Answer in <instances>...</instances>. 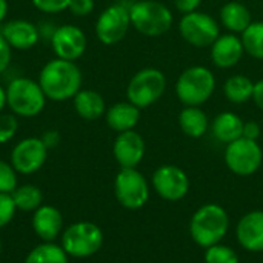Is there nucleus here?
Returning a JSON list of instances; mask_svg holds the SVG:
<instances>
[{
	"instance_id": "9",
	"label": "nucleus",
	"mask_w": 263,
	"mask_h": 263,
	"mask_svg": "<svg viewBox=\"0 0 263 263\" xmlns=\"http://www.w3.org/2000/svg\"><path fill=\"white\" fill-rule=\"evenodd\" d=\"M225 163L231 173L240 177L256 174L263 163V151L257 140L240 137L227 145Z\"/></svg>"
},
{
	"instance_id": "13",
	"label": "nucleus",
	"mask_w": 263,
	"mask_h": 263,
	"mask_svg": "<svg viewBox=\"0 0 263 263\" xmlns=\"http://www.w3.org/2000/svg\"><path fill=\"white\" fill-rule=\"evenodd\" d=\"M48 148L37 137H26L20 140L11 153V165L20 174L29 176L37 173L48 159Z\"/></svg>"
},
{
	"instance_id": "22",
	"label": "nucleus",
	"mask_w": 263,
	"mask_h": 263,
	"mask_svg": "<svg viewBox=\"0 0 263 263\" xmlns=\"http://www.w3.org/2000/svg\"><path fill=\"white\" fill-rule=\"evenodd\" d=\"M220 22L233 34H242L253 23V15L247 5L237 0H231L222 6Z\"/></svg>"
},
{
	"instance_id": "31",
	"label": "nucleus",
	"mask_w": 263,
	"mask_h": 263,
	"mask_svg": "<svg viewBox=\"0 0 263 263\" xmlns=\"http://www.w3.org/2000/svg\"><path fill=\"white\" fill-rule=\"evenodd\" d=\"M18 129V122L15 114L0 112V145L9 142Z\"/></svg>"
},
{
	"instance_id": "11",
	"label": "nucleus",
	"mask_w": 263,
	"mask_h": 263,
	"mask_svg": "<svg viewBox=\"0 0 263 263\" xmlns=\"http://www.w3.org/2000/svg\"><path fill=\"white\" fill-rule=\"evenodd\" d=\"M131 26L129 8L116 3L105 8L96 20V35L103 45H116L125 39Z\"/></svg>"
},
{
	"instance_id": "32",
	"label": "nucleus",
	"mask_w": 263,
	"mask_h": 263,
	"mask_svg": "<svg viewBox=\"0 0 263 263\" xmlns=\"http://www.w3.org/2000/svg\"><path fill=\"white\" fill-rule=\"evenodd\" d=\"M15 211H17V208L12 200V196L0 193V228L6 227L14 219Z\"/></svg>"
},
{
	"instance_id": "42",
	"label": "nucleus",
	"mask_w": 263,
	"mask_h": 263,
	"mask_svg": "<svg viewBox=\"0 0 263 263\" xmlns=\"http://www.w3.org/2000/svg\"><path fill=\"white\" fill-rule=\"evenodd\" d=\"M0 251H2V240H0Z\"/></svg>"
},
{
	"instance_id": "16",
	"label": "nucleus",
	"mask_w": 263,
	"mask_h": 263,
	"mask_svg": "<svg viewBox=\"0 0 263 263\" xmlns=\"http://www.w3.org/2000/svg\"><path fill=\"white\" fill-rule=\"evenodd\" d=\"M210 48H211L213 63L222 69H228V68L236 66L245 54L242 39L233 32L220 34L217 37V40Z\"/></svg>"
},
{
	"instance_id": "24",
	"label": "nucleus",
	"mask_w": 263,
	"mask_h": 263,
	"mask_svg": "<svg viewBox=\"0 0 263 263\" xmlns=\"http://www.w3.org/2000/svg\"><path fill=\"white\" fill-rule=\"evenodd\" d=\"M179 126L185 136L200 139L208 131L210 120L199 106H185L179 114Z\"/></svg>"
},
{
	"instance_id": "25",
	"label": "nucleus",
	"mask_w": 263,
	"mask_h": 263,
	"mask_svg": "<svg viewBox=\"0 0 263 263\" xmlns=\"http://www.w3.org/2000/svg\"><path fill=\"white\" fill-rule=\"evenodd\" d=\"M254 92V82L243 74H236L227 79L223 85V94L225 97L236 105L247 103L253 99Z\"/></svg>"
},
{
	"instance_id": "40",
	"label": "nucleus",
	"mask_w": 263,
	"mask_h": 263,
	"mask_svg": "<svg viewBox=\"0 0 263 263\" xmlns=\"http://www.w3.org/2000/svg\"><path fill=\"white\" fill-rule=\"evenodd\" d=\"M8 9H9L8 0H0V23L6 18V15H8Z\"/></svg>"
},
{
	"instance_id": "26",
	"label": "nucleus",
	"mask_w": 263,
	"mask_h": 263,
	"mask_svg": "<svg viewBox=\"0 0 263 263\" xmlns=\"http://www.w3.org/2000/svg\"><path fill=\"white\" fill-rule=\"evenodd\" d=\"M68 259L69 256L60 245L43 242L28 253L25 263H68Z\"/></svg>"
},
{
	"instance_id": "1",
	"label": "nucleus",
	"mask_w": 263,
	"mask_h": 263,
	"mask_svg": "<svg viewBox=\"0 0 263 263\" xmlns=\"http://www.w3.org/2000/svg\"><path fill=\"white\" fill-rule=\"evenodd\" d=\"M37 82L48 100L66 102L82 89L83 76L74 62L55 57L42 68Z\"/></svg>"
},
{
	"instance_id": "3",
	"label": "nucleus",
	"mask_w": 263,
	"mask_h": 263,
	"mask_svg": "<svg viewBox=\"0 0 263 263\" xmlns=\"http://www.w3.org/2000/svg\"><path fill=\"white\" fill-rule=\"evenodd\" d=\"M131 26L145 37H160L173 26L171 9L159 0H139L129 6Z\"/></svg>"
},
{
	"instance_id": "10",
	"label": "nucleus",
	"mask_w": 263,
	"mask_h": 263,
	"mask_svg": "<svg viewBox=\"0 0 263 263\" xmlns=\"http://www.w3.org/2000/svg\"><path fill=\"white\" fill-rule=\"evenodd\" d=\"M179 32L186 43L196 48H210L220 35V28L210 14L194 11L183 14L179 22Z\"/></svg>"
},
{
	"instance_id": "21",
	"label": "nucleus",
	"mask_w": 263,
	"mask_h": 263,
	"mask_svg": "<svg viewBox=\"0 0 263 263\" xmlns=\"http://www.w3.org/2000/svg\"><path fill=\"white\" fill-rule=\"evenodd\" d=\"M76 112L85 120H97L106 112V103L100 92L94 89H80L72 97Z\"/></svg>"
},
{
	"instance_id": "23",
	"label": "nucleus",
	"mask_w": 263,
	"mask_h": 263,
	"mask_svg": "<svg viewBox=\"0 0 263 263\" xmlns=\"http://www.w3.org/2000/svg\"><path fill=\"white\" fill-rule=\"evenodd\" d=\"M243 120L236 112H220L213 122V134L222 143H231L242 137L243 134Z\"/></svg>"
},
{
	"instance_id": "35",
	"label": "nucleus",
	"mask_w": 263,
	"mask_h": 263,
	"mask_svg": "<svg viewBox=\"0 0 263 263\" xmlns=\"http://www.w3.org/2000/svg\"><path fill=\"white\" fill-rule=\"evenodd\" d=\"M11 59H12V48L0 32V74H3L9 68Z\"/></svg>"
},
{
	"instance_id": "5",
	"label": "nucleus",
	"mask_w": 263,
	"mask_h": 263,
	"mask_svg": "<svg viewBox=\"0 0 263 263\" xmlns=\"http://www.w3.org/2000/svg\"><path fill=\"white\" fill-rule=\"evenodd\" d=\"M6 99L11 112L26 119L39 116L48 100L39 82L28 77L12 79L6 88Z\"/></svg>"
},
{
	"instance_id": "2",
	"label": "nucleus",
	"mask_w": 263,
	"mask_h": 263,
	"mask_svg": "<svg viewBox=\"0 0 263 263\" xmlns=\"http://www.w3.org/2000/svg\"><path fill=\"white\" fill-rule=\"evenodd\" d=\"M230 228V217L219 203L202 205L191 217L190 236L202 248H210L223 240Z\"/></svg>"
},
{
	"instance_id": "39",
	"label": "nucleus",
	"mask_w": 263,
	"mask_h": 263,
	"mask_svg": "<svg viewBox=\"0 0 263 263\" xmlns=\"http://www.w3.org/2000/svg\"><path fill=\"white\" fill-rule=\"evenodd\" d=\"M253 100L263 111V79L254 83V92H253Z\"/></svg>"
},
{
	"instance_id": "17",
	"label": "nucleus",
	"mask_w": 263,
	"mask_h": 263,
	"mask_svg": "<svg viewBox=\"0 0 263 263\" xmlns=\"http://www.w3.org/2000/svg\"><path fill=\"white\" fill-rule=\"evenodd\" d=\"M240 247L250 253L263 251V211L256 210L245 214L236 228Z\"/></svg>"
},
{
	"instance_id": "41",
	"label": "nucleus",
	"mask_w": 263,
	"mask_h": 263,
	"mask_svg": "<svg viewBox=\"0 0 263 263\" xmlns=\"http://www.w3.org/2000/svg\"><path fill=\"white\" fill-rule=\"evenodd\" d=\"M5 106H8V99H6V89H3L0 86V112L5 109Z\"/></svg>"
},
{
	"instance_id": "33",
	"label": "nucleus",
	"mask_w": 263,
	"mask_h": 263,
	"mask_svg": "<svg viewBox=\"0 0 263 263\" xmlns=\"http://www.w3.org/2000/svg\"><path fill=\"white\" fill-rule=\"evenodd\" d=\"M35 9L46 14H57L69 8L71 0H31Z\"/></svg>"
},
{
	"instance_id": "18",
	"label": "nucleus",
	"mask_w": 263,
	"mask_h": 263,
	"mask_svg": "<svg viewBox=\"0 0 263 263\" xmlns=\"http://www.w3.org/2000/svg\"><path fill=\"white\" fill-rule=\"evenodd\" d=\"M32 230L43 242H54L63 233V217L52 205H42L32 214Z\"/></svg>"
},
{
	"instance_id": "30",
	"label": "nucleus",
	"mask_w": 263,
	"mask_h": 263,
	"mask_svg": "<svg viewBox=\"0 0 263 263\" xmlns=\"http://www.w3.org/2000/svg\"><path fill=\"white\" fill-rule=\"evenodd\" d=\"M17 188V171L5 160H0V193L12 194Z\"/></svg>"
},
{
	"instance_id": "29",
	"label": "nucleus",
	"mask_w": 263,
	"mask_h": 263,
	"mask_svg": "<svg viewBox=\"0 0 263 263\" xmlns=\"http://www.w3.org/2000/svg\"><path fill=\"white\" fill-rule=\"evenodd\" d=\"M205 263H239V256L231 247L217 243L206 248Z\"/></svg>"
},
{
	"instance_id": "38",
	"label": "nucleus",
	"mask_w": 263,
	"mask_h": 263,
	"mask_svg": "<svg viewBox=\"0 0 263 263\" xmlns=\"http://www.w3.org/2000/svg\"><path fill=\"white\" fill-rule=\"evenodd\" d=\"M40 139H42V142L45 143V146H46L48 149H52V148H55V146L59 145V142H60V133L55 131V129H49V131H45L43 136H42Z\"/></svg>"
},
{
	"instance_id": "15",
	"label": "nucleus",
	"mask_w": 263,
	"mask_h": 263,
	"mask_svg": "<svg viewBox=\"0 0 263 263\" xmlns=\"http://www.w3.org/2000/svg\"><path fill=\"white\" fill-rule=\"evenodd\" d=\"M145 149L143 137L134 129L119 133L112 145V154L120 168H137L145 157Z\"/></svg>"
},
{
	"instance_id": "12",
	"label": "nucleus",
	"mask_w": 263,
	"mask_h": 263,
	"mask_svg": "<svg viewBox=\"0 0 263 263\" xmlns=\"http://www.w3.org/2000/svg\"><path fill=\"white\" fill-rule=\"evenodd\" d=\"M153 188L163 200L177 202L188 194L190 177L176 165H162L153 174Z\"/></svg>"
},
{
	"instance_id": "19",
	"label": "nucleus",
	"mask_w": 263,
	"mask_h": 263,
	"mask_svg": "<svg viewBox=\"0 0 263 263\" xmlns=\"http://www.w3.org/2000/svg\"><path fill=\"white\" fill-rule=\"evenodd\" d=\"M2 35L6 39V42L9 43V46L12 49L28 51L37 45V42L40 39V31L32 22L17 18V20L8 22L3 26Z\"/></svg>"
},
{
	"instance_id": "7",
	"label": "nucleus",
	"mask_w": 263,
	"mask_h": 263,
	"mask_svg": "<svg viewBox=\"0 0 263 263\" xmlns=\"http://www.w3.org/2000/svg\"><path fill=\"white\" fill-rule=\"evenodd\" d=\"M166 91V77L157 68H143L137 71L128 86L126 99L139 109L157 103Z\"/></svg>"
},
{
	"instance_id": "14",
	"label": "nucleus",
	"mask_w": 263,
	"mask_h": 263,
	"mask_svg": "<svg viewBox=\"0 0 263 263\" xmlns=\"http://www.w3.org/2000/svg\"><path fill=\"white\" fill-rule=\"evenodd\" d=\"M51 48L57 59L76 62L86 51V35L76 25H60L52 31L49 39Z\"/></svg>"
},
{
	"instance_id": "34",
	"label": "nucleus",
	"mask_w": 263,
	"mask_h": 263,
	"mask_svg": "<svg viewBox=\"0 0 263 263\" xmlns=\"http://www.w3.org/2000/svg\"><path fill=\"white\" fill-rule=\"evenodd\" d=\"M68 9L77 17L89 15L94 11V0H71Z\"/></svg>"
},
{
	"instance_id": "20",
	"label": "nucleus",
	"mask_w": 263,
	"mask_h": 263,
	"mask_svg": "<svg viewBox=\"0 0 263 263\" xmlns=\"http://www.w3.org/2000/svg\"><path fill=\"white\" fill-rule=\"evenodd\" d=\"M108 126L116 133L131 131L140 120V109L131 102H119L109 106L105 112Z\"/></svg>"
},
{
	"instance_id": "28",
	"label": "nucleus",
	"mask_w": 263,
	"mask_h": 263,
	"mask_svg": "<svg viewBox=\"0 0 263 263\" xmlns=\"http://www.w3.org/2000/svg\"><path fill=\"white\" fill-rule=\"evenodd\" d=\"M243 49L253 59L263 60V22H253L242 32Z\"/></svg>"
},
{
	"instance_id": "37",
	"label": "nucleus",
	"mask_w": 263,
	"mask_h": 263,
	"mask_svg": "<svg viewBox=\"0 0 263 263\" xmlns=\"http://www.w3.org/2000/svg\"><path fill=\"white\" fill-rule=\"evenodd\" d=\"M202 5V0H174V6L182 14H190L199 9Z\"/></svg>"
},
{
	"instance_id": "8",
	"label": "nucleus",
	"mask_w": 263,
	"mask_h": 263,
	"mask_svg": "<svg viewBox=\"0 0 263 263\" xmlns=\"http://www.w3.org/2000/svg\"><path fill=\"white\" fill-rule=\"evenodd\" d=\"M114 196L126 210H140L149 199V185L137 168H120L114 179Z\"/></svg>"
},
{
	"instance_id": "4",
	"label": "nucleus",
	"mask_w": 263,
	"mask_h": 263,
	"mask_svg": "<svg viewBox=\"0 0 263 263\" xmlns=\"http://www.w3.org/2000/svg\"><path fill=\"white\" fill-rule=\"evenodd\" d=\"M216 91V77L206 66L186 68L176 82L177 99L185 106H200L206 103Z\"/></svg>"
},
{
	"instance_id": "6",
	"label": "nucleus",
	"mask_w": 263,
	"mask_h": 263,
	"mask_svg": "<svg viewBox=\"0 0 263 263\" xmlns=\"http://www.w3.org/2000/svg\"><path fill=\"white\" fill-rule=\"evenodd\" d=\"M60 247L69 257H91L103 247V231L92 222H76L63 230Z\"/></svg>"
},
{
	"instance_id": "36",
	"label": "nucleus",
	"mask_w": 263,
	"mask_h": 263,
	"mask_svg": "<svg viewBox=\"0 0 263 263\" xmlns=\"http://www.w3.org/2000/svg\"><path fill=\"white\" fill-rule=\"evenodd\" d=\"M260 134H262V128H260V125L257 122L250 120V122L243 123V134H242V137L250 139V140H259Z\"/></svg>"
},
{
	"instance_id": "27",
	"label": "nucleus",
	"mask_w": 263,
	"mask_h": 263,
	"mask_svg": "<svg viewBox=\"0 0 263 263\" xmlns=\"http://www.w3.org/2000/svg\"><path fill=\"white\" fill-rule=\"evenodd\" d=\"M11 196H12L17 211H25V213L32 211L34 213L43 203V194H42L40 188H37L35 185L17 186Z\"/></svg>"
}]
</instances>
